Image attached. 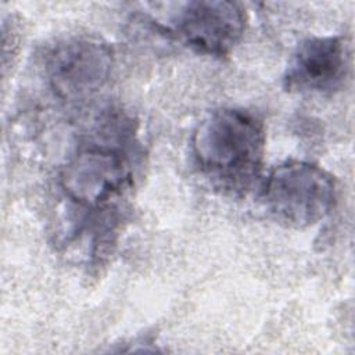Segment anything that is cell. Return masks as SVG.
<instances>
[{
    "label": "cell",
    "instance_id": "obj_1",
    "mask_svg": "<svg viewBox=\"0 0 355 355\" xmlns=\"http://www.w3.org/2000/svg\"><path fill=\"white\" fill-rule=\"evenodd\" d=\"M266 148L263 122L244 108L208 112L191 135L196 166L208 182L227 194L243 196L261 179Z\"/></svg>",
    "mask_w": 355,
    "mask_h": 355
},
{
    "label": "cell",
    "instance_id": "obj_2",
    "mask_svg": "<svg viewBox=\"0 0 355 355\" xmlns=\"http://www.w3.org/2000/svg\"><path fill=\"white\" fill-rule=\"evenodd\" d=\"M261 200L279 223L305 229L323 220L337 201L336 180L322 166L287 159L273 166L261 183Z\"/></svg>",
    "mask_w": 355,
    "mask_h": 355
},
{
    "label": "cell",
    "instance_id": "obj_3",
    "mask_svg": "<svg viewBox=\"0 0 355 355\" xmlns=\"http://www.w3.org/2000/svg\"><path fill=\"white\" fill-rule=\"evenodd\" d=\"M132 184L130 159L115 144H86L62 166L60 186L78 207L100 211Z\"/></svg>",
    "mask_w": 355,
    "mask_h": 355
},
{
    "label": "cell",
    "instance_id": "obj_4",
    "mask_svg": "<svg viewBox=\"0 0 355 355\" xmlns=\"http://www.w3.org/2000/svg\"><path fill=\"white\" fill-rule=\"evenodd\" d=\"M114 67L111 46L94 35H73L51 46L44 72L54 96L76 103L87 100L108 82Z\"/></svg>",
    "mask_w": 355,
    "mask_h": 355
},
{
    "label": "cell",
    "instance_id": "obj_5",
    "mask_svg": "<svg viewBox=\"0 0 355 355\" xmlns=\"http://www.w3.org/2000/svg\"><path fill=\"white\" fill-rule=\"evenodd\" d=\"M349 46L343 36H312L293 53L283 75L290 93L331 94L341 89L349 72Z\"/></svg>",
    "mask_w": 355,
    "mask_h": 355
},
{
    "label": "cell",
    "instance_id": "obj_6",
    "mask_svg": "<svg viewBox=\"0 0 355 355\" xmlns=\"http://www.w3.org/2000/svg\"><path fill=\"white\" fill-rule=\"evenodd\" d=\"M245 22V11L240 3L200 0L190 1L182 8L175 32L194 51L222 58L241 40Z\"/></svg>",
    "mask_w": 355,
    "mask_h": 355
}]
</instances>
